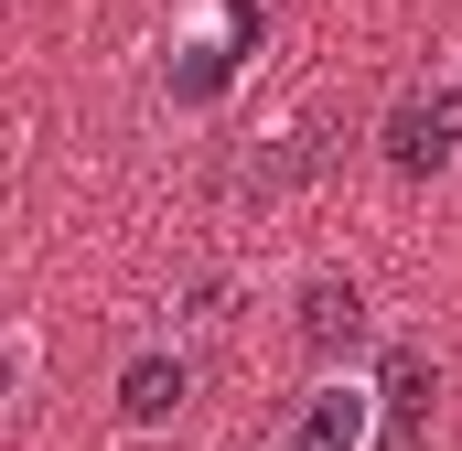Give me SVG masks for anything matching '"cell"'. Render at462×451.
<instances>
[{"label": "cell", "mask_w": 462, "mask_h": 451, "mask_svg": "<svg viewBox=\"0 0 462 451\" xmlns=\"http://www.w3.org/2000/svg\"><path fill=\"white\" fill-rule=\"evenodd\" d=\"M376 441H387V387H365V376H312V387L291 398V419H280L269 451H376Z\"/></svg>", "instance_id": "6da1fadb"}, {"label": "cell", "mask_w": 462, "mask_h": 451, "mask_svg": "<svg viewBox=\"0 0 462 451\" xmlns=\"http://www.w3.org/2000/svg\"><path fill=\"white\" fill-rule=\"evenodd\" d=\"M452 151H462V76L409 87V97H398V118H387V161H398V172H441Z\"/></svg>", "instance_id": "7a4b0ae2"}, {"label": "cell", "mask_w": 462, "mask_h": 451, "mask_svg": "<svg viewBox=\"0 0 462 451\" xmlns=\"http://www.w3.org/2000/svg\"><path fill=\"white\" fill-rule=\"evenodd\" d=\"M183 398H194V365H183V354H162V344H151V354H129V365H118V419H129V430H162Z\"/></svg>", "instance_id": "3957f363"}, {"label": "cell", "mask_w": 462, "mask_h": 451, "mask_svg": "<svg viewBox=\"0 0 462 451\" xmlns=\"http://www.w3.org/2000/svg\"><path fill=\"white\" fill-rule=\"evenodd\" d=\"M301 344H312V354L365 344V290H355V280H312V290H301Z\"/></svg>", "instance_id": "277c9868"}, {"label": "cell", "mask_w": 462, "mask_h": 451, "mask_svg": "<svg viewBox=\"0 0 462 451\" xmlns=\"http://www.w3.org/2000/svg\"><path fill=\"white\" fill-rule=\"evenodd\" d=\"M312 161H323V129H280L269 151H247V161H236L226 183H236V194H280V183H301Z\"/></svg>", "instance_id": "5b68a950"}, {"label": "cell", "mask_w": 462, "mask_h": 451, "mask_svg": "<svg viewBox=\"0 0 462 451\" xmlns=\"http://www.w3.org/2000/svg\"><path fill=\"white\" fill-rule=\"evenodd\" d=\"M420 409H430V354H387V441L376 451H420Z\"/></svg>", "instance_id": "8992f818"}, {"label": "cell", "mask_w": 462, "mask_h": 451, "mask_svg": "<svg viewBox=\"0 0 462 451\" xmlns=\"http://www.w3.org/2000/svg\"><path fill=\"white\" fill-rule=\"evenodd\" d=\"M226 22H194V32H183V65H172V97H216V87H226Z\"/></svg>", "instance_id": "52a82bcc"}]
</instances>
